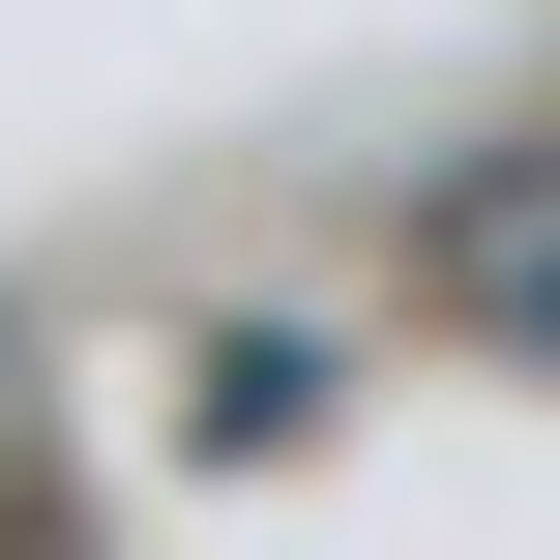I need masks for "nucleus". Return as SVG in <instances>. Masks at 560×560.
Here are the masks:
<instances>
[{
    "label": "nucleus",
    "mask_w": 560,
    "mask_h": 560,
    "mask_svg": "<svg viewBox=\"0 0 560 560\" xmlns=\"http://www.w3.org/2000/svg\"><path fill=\"white\" fill-rule=\"evenodd\" d=\"M472 325H532V354H560V236H532V266H472Z\"/></svg>",
    "instance_id": "2"
},
{
    "label": "nucleus",
    "mask_w": 560,
    "mask_h": 560,
    "mask_svg": "<svg viewBox=\"0 0 560 560\" xmlns=\"http://www.w3.org/2000/svg\"><path fill=\"white\" fill-rule=\"evenodd\" d=\"M0 354H30V325H0Z\"/></svg>",
    "instance_id": "3"
},
{
    "label": "nucleus",
    "mask_w": 560,
    "mask_h": 560,
    "mask_svg": "<svg viewBox=\"0 0 560 560\" xmlns=\"http://www.w3.org/2000/svg\"><path fill=\"white\" fill-rule=\"evenodd\" d=\"M295 413H325V325H207L177 354V443H295Z\"/></svg>",
    "instance_id": "1"
}]
</instances>
